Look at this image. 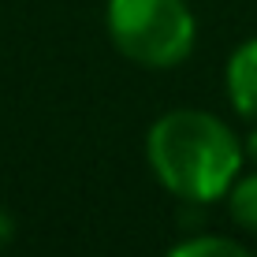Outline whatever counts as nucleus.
Masks as SVG:
<instances>
[{
  "mask_svg": "<svg viewBox=\"0 0 257 257\" xmlns=\"http://www.w3.org/2000/svg\"><path fill=\"white\" fill-rule=\"evenodd\" d=\"M164 257H253L246 246L231 242V238H220V235H194L187 242L172 246Z\"/></svg>",
  "mask_w": 257,
  "mask_h": 257,
  "instance_id": "nucleus-5",
  "label": "nucleus"
},
{
  "mask_svg": "<svg viewBox=\"0 0 257 257\" xmlns=\"http://www.w3.org/2000/svg\"><path fill=\"white\" fill-rule=\"evenodd\" d=\"M227 205H231V220L246 231H257V172L238 175L227 190Z\"/></svg>",
  "mask_w": 257,
  "mask_h": 257,
  "instance_id": "nucleus-4",
  "label": "nucleus"
},
{
  "mask_svg": "<svg viewBox=\"0 0 257 257\" xmlns=\"http://www.w3.org/2000/svg\"><path fill=\"white\" fill-rule=\"evenodd\" d=\"M242 149H246V157H250V161L257 164V127H253V135L246 138V146H242Z\"/></svg>",
  "mask_w": 257,
  "mask_h": 257,
  "instance_id": "nucleus-6",
  "label": "nucleus"
},
{
  "mask_svg": "<svg viewBox=\"0 0 257 257\" xmlns=\"http://www.w3.org/2000/svg\"><path fill=\"white\" fill-rule=\"evenodd\" d=\"M146 157L161 187L190 205L227 198L242 172L246 149L238 135L212 112L175 108L149 127Z\"/></svg>",
  "mask_w": 257,
  "mask_h": 257,
  "instance_id": "nucleus-1",
  "label": "nucleus"
},
{
  "mask_svg": "<svg viewBox=\"0 0 257 257\" xmlns=\"http://www.w3.org/2000/svg\"><path fill=\"white\" fill-rule=\"evenodd\" d=\"M227 97L242 119L257 123V38L242 41L227 60Z\"/></svg>",
  "mask_w": 257,
  "mask_h": 257,
  "instance_id": "nucleus-3",
  "label": "nucleus"
},
{
  "mask_svg": "<svg viewBox=\"0 0 257 257\" xmlns=\"http://www.w3.org/2000/svg\"><path fill=\"white\" fill-rule=\"evenodd\" d=\"M108 38L142 67H175L194 52L198 26L187 0H108Z\"/></svg>",
  "mask_w": 257,
  "mask_h": 257,
  "instance_id": "nucleus-2",
  "label": "nucleus"
}]
</instances>
